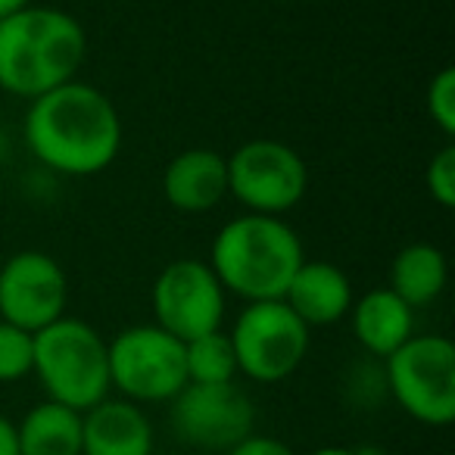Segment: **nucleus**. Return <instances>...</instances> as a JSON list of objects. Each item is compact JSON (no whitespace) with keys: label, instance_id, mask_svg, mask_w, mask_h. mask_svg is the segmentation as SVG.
I'll return each instance as SVG.
<instances>
[{"label":"nucleus","instance_id":"nucleus-1","mask_svg":"<svg viewBox=\"0 0 455 455\" xmlns=\"http://www.w3.org/2000/svg\"><path fill=\"white\" fill-rule=\"evenodd\" d=\"M26 144L41 163L63 175H94L119 153L122 122L103 91L66 82L32 100Z\"/></svg>","mask_w":455,"mask_h":455},{"label":"nucleus","instance_id":"nucleus-2","mask_svg":"<svg viewBox=\"0 0 455 455\" xmlns=\"http://www.w3.org/2000/svg\"><path fill=\"white\" fill-rule=\"evenodd\" d=\"M84 28L76 16L53 7H26L0 22V88L35 97L76 82L84 63Z\"/></svg>","mask_w":455,"mask_h":455},{"label":"nucleus","instance_id":"nucleus-3","mask_svg":"<svg viewBox=\"0 0 455 455\" xmlns=\"http://www.w3.org/2000/svg\"><path fill=\"white\" fill-rule=\"evenodd\" d=\"M306 262L303 243L297 231L278 215H241L228 221L212 243V262L209 268L221 287L247 303L262 299H281Z\"/></svg>","mask_w":455,"mask_h":455},{"label":"nucleus","instance_id":"nucleus-4","mask_svg":"<svg viewBox=\"0 0 455 455\" xmlns=\"http://www.w3.org/2000/svg\"><path fill=\"white\" fill-rule=\"evenodd\" d=\"M35 374L47 396L66 409L88 411L109 393V355L103 337L78 318H57L35 334Z\"/></svg>","mask_w":455,"mask_h":455},{"label":"nucleus","instance_id":"nucleus-5","mask_svg":"<svg viewBox=\"0 0 455 455\" xmlns=\"http://www.w3.org/2000/svg\"><path fill=\"white\" fill-rule=\"evenodd\" d=\"M387 390L415 421L446 427L455 418V347L440 334L409 337L387 355Z\"/></svg>","mask_w":455,"mask_h":455},{"label":"nucleus","instance_id":"nucleus-6","mask_svg":"<svg viewBox=\"0 0 455 455\" xmlns=\"http://www.w3.org/2000/svg\"><path fill=\"white\" fill-rule=\"evenodd\" d=\"M228 337L237 355V371L259 384L291 378L309 353V328L284 299L250 303Z\"/></svg>","mask_w":455,"mask_h":455},{"label":"nucleus","instance_id":"nucleus-7","mask_svg":"<svg viewBox=\"0 0 455 455\" xmlns=\"http://www.w3.org/2000/svg\"><path fill=\"white\" fill-rule=\"evenodd\" d=\"M109 384L128 396V403H165L188 384L184 343L156 324L128 328L107 343Z\"/></svg>","mask_w":455,"mask_h":455},{"label":"nucleus","instance_id":"nucleus-8","mask_svg":"<svg viewBox=\"0 0 455 455\" xmlns=\"http://www.w3.org/2000/svg\"><path fill=\"white\" fill-rule=\"evenodd\" d=\"M309 172L293 147L281 140H247L228 159V194L256 215H278L306 196Z\"/></svg>","mask_w":455,"mask_h":455},{"label":"nucleus","instance_id":"nucleus-9","mask_svg":"<svg viewBox=\"0 0 455 455\" xmlns=\"http://www.w3.org/2000/svg\"><path fill=\"white\" fill-rule=\"evenodd\" d=\"M169 403L172 430L178 440L194 449L228 452L253 434L256 409L235 380L231 384H184Z\"/></svg>","mask_w":455,"mask_h":455},{"label":"nucleus","instance_id":"nucleus-10","mask_svg":"<svg viewBox=\"0 0 455 455\" xmlns=\"http://www.w3.org/2000/svg\"><path fill=\"white\" fill-rule=\"evenodd\" d=\"M156 328L181 343L212 334L225 318V287L200 259H178L159 272L153 284Z\"/></svg>","mask_w":455,"mask_h":455},{"label":"nucleus","instance_id":"nucleus-11","mask_svg":"<svg viewBox=\"0 0 455 455\" xmlns=\"http://www.w3.org/2000/svg\"><path fill=\"white\" fill-rule=\"evenodd\" d=\"M66 275L60 262L38 250H26L0 268V315L32 334L44 331L66 309Z\"/></svg>","mask_w":455,"mask_h":455},{"label":"nucleus","instance_id":"nucleus-12","mask_svg":"<svg viewBox=\"0 0 455 455\" xmlns=\"http://www.w3.org/2000/svg\"><path fill=\"white\" fill-rule=\"evenodd\" d=\"M82 455H153V427L138 403L107 396L82 411Z\"/></svg>","mask_w":455,"mask_h":455},{"label":"nucleus","instance_id":"nucleus-13","mask_svg":"<svg viewBox=\"0 0 455 455\" xmlns=\"http://www.w3.org/2000/svg\"><path fill=\"white\" fill-rule=\"evenodd\" d=\"M163 190L181 212H206L228 196V159L206 147L178 153L165 165Z\"/></svg>","mask_w":455,"mask_h":455},{"label":"nucleus","instance_id":"nucleus-14","mask_svg":"<svg viewBox=\"0 0 455 455\" xmlns=\"http://www.w3.org/2000/svg\"><path fill=\"white\" fill-rule=\"evenodd\" d=\"M281 299L306 328H324L340 322L353 309V287L347 275L331 262H303Z\"/></svg>","mask_w":455,"mask_h":455},{"label":"nucleus","instance_id":"nucleus-15","mask_svg":"<svg viewBox=\"0 0 455 455\" xmlns=\"http://www.w3.org/2000/svg\"><path fill=\"white\" fill-rule=\"evenodd\" d=\"M411 312L415 309L405 306L390 287L368 291L353 309V331L368 353L378 355V359H387L409 337H415L411 334V328H415Z\"/></svg>","mask_w":455,"mask_h":455},{"label":"nucleus","instance_id":"nucleus-16","mask_svg":"<svg viewBox=\"0 0 455 455\" xmlns=\"http://www.w3.org/2000/svg\"><path fill=\"white\" fill-rule=\"evenodd\" d=\"M20 455H82V411L47 403L35 405L16 427Z\"/></svg>","mask_w":455,"mask_h":455},{"label":"nucleus","instance_id":"nucleus-17","mask_svg":"<svg viewBox=\"0 0 455 455\" xmlns=\"http://www.w3.org/2000/svg\"><path fill=\"white\" fill-rule=\"evenodd\" d=\"M446 287V259L430 243H409L396 253L390 268V291L405 306H427Z\"/></svg>","mask_w":455,"mask_h":455},{"label":"nucleus","instance_id":"nucleus-18","mask_svg":"<svg viewBox=\"0 0 455 455\" xmlns=\"http://www.w3.org/2000/svg\"><path fill=\"white\" fill-rule=\"evenodd\" d=\"M184 371L188 384H231L237 374V355L225 331L194 337L184 343Z\"/></svg>","mask_w":455,"mask_h":455},{"label":"nucleus","instance_id":"nucleus-19","mask_svg":"<svg viewBox=\"0 0 455 455\" xmlns=\"http://www.w3.org/2000/svg\"><path fill=\"white\" fill-rule=\"evenodd\" d=\"M35 368V334L0 322V384L28 378Z\"/></svg>","mask_w":455,"mask_h":455},{"label":"nucleus","instance_id":"nucleus-20","mask_svg":"<svg viewBox=\"0 0 455 455\" xmlns=\"http://www.w3.org/2000/svg\"><path fill=\"white\" fill-rule=\"evenodd\" d=\"M427 109L446 134L455 132V69H440L427 88Z\"/></svg>","mask_w":455,"mask_h":455},{"label":"nucleus","instance_id":"nucleus-21","mask_svg":"<svg viewBox=\"0 0 455 455\" xmlns=\"http://www.w3.org/2000/svg\"><path fill=\"white\" fill-rule=\"evenodd\" d=\"M427 188L440 206H455V147H443L427 165Z\"/></svg>","mask_w":455,"mask_h":455},{"label":"nucleus","instance_id":"nucleus-22","mask_svg":"<svg viewBox=\"0 0 455 455\" xmlns=\"http://www.w3.org/2000/svg\"><path fill=\"white\" fill-rule=\"evenodd\" d=\"M225 455H293L291 446H284L275 436H262V434H250L243 443H237L235 449H228Z\"/></svg>","mask_w":455,"mask_h":455},{"label":"nucleus","instance_id":"nucleus-23","mask_svg":"<svg viewBox=\"0 0 455 455\" xmlns=\"http://www.w3.org/2000/svg\"><path fill=\"white\" fill-rule=\"evenodd\" d=\"M0 455H20L16 452V424L7 415H0Z\"/></svg>","mask_w":455,"mask_h":455},{"label":"nucleus","instance_id":"nucleus-24","mask_svg":"<svg viewBox=\"0 0 455 455\" xmlns=\"http://www.w3.org/2000/svg\"><path fill=\"white\" fill-rule=\"evenodd\" d=\"M26 7H32V0H0V22L10 20V16H16Z\"/></svg>","mask_w":455,"mask_h":455},{"label":"nucleus","instance_id":"nucleus-25","mask_svg":"<svg viewBox=\"0 0 455 455\" xmlns=\"http://www.w3.org/2000/svg\"><path fill=\"white\" fill-rule=\"evenodd\" d=\"M312 455H374V452H365V449H343V446H324V449H315Z\"/></svg>","mask_w":455,"mask_h":455}]
</instances>
